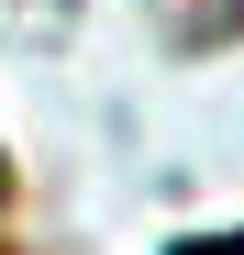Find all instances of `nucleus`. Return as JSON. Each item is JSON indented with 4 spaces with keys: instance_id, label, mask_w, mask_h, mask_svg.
I'll use <instances>...</instances> for the list:
<instances>
[{
    "instance_id": "f03ea898",
    "label": "nucleus",
    "mask_w": 244,
    "mask_h": 255,
    "mask_svg": "<svg viewBox=\"0 0 244 255\" xmlns=\"http://www.w3.org/2000/svg\"><path fill=\"white\" fill-rule=\"evenodd\" d=\"M167 255H244V233H200V244H167Z\"/></svg>"
},
{
    "instance_id": "7ed1b4c3",
    "label": "nucleus",
    "mask_w": 244,
    "mask_h": 255,
    "mask_svg": "<svg viewBox=\"0 0 244 255\" xmlns=\"http://www.w3.org/2000/svg\"><path fill=\"white\" fill-rule=\"evenodd\" d=\"M0 189H11V166H0Z\"/></svg>"
},
{
    "instance_id": "f257e3e1",
    "label": "nucleus",
    "mask_w": 244,
    "mask_h": 255,
    "mask_svg": "<svg viewBox=\"0 0 244 255\" xmlns=\"http://www.w3.org/2000/svg\"><path fill=\"white\" fill-rule=\"evenodd\" d=\"M155 22H167L178 45H233V33H244V0H155Z\"/></svg>"
}]
</instances>
